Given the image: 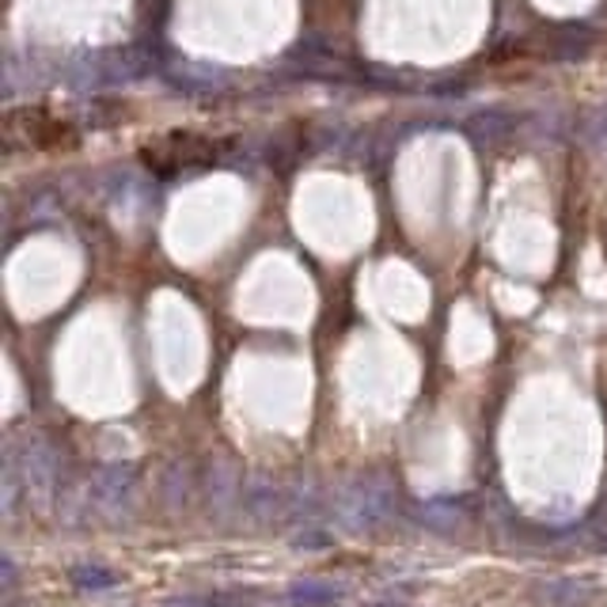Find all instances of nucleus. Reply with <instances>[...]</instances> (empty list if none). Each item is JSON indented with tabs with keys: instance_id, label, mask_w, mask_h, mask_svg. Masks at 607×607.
<instances>
[{
	"instance_id": "1",
	"label": "nucleus",
	"mask_w": 607,
	"mask_h": 607,
	"mask_svg": "<svg viewBox=\"0 0 607 607\" xmlns=\"http://www.w3.org/2000/svg\"><path fill=\"white\" fill-rule=\"evenodd\" d=\"M399 505L395 482H391L383 471H372V475H357L346 482L335 494V516L346 532H372L380 524L391 521Z\"/></svg>"
},
{
	"instance_id": "2",
	"label": "nucleus",
	"mask_w": 607,
	"mask_h": 607,
	"mask_svg": "<svg viewBox=\"0 0 607 607\" xmlns=\"http://www.w3.org/2000/svg\"><path fill=\"white\" fill-rule=\"evenodd\" d=\"M16 463V475L23 486V502L34 513H50L53 497H58V482H61V455L42 433H27L16 449H8Z\"/></svg>"
},
{
	"instance_id": "3",
	"label": "nucleus",
	"mask_w": 607,
	"mask_h": 607,
	"mask_svg": "<svg viewBox=\"0 0 607 607\" xmlns=\"http://www.w3.org/2000/svg\"><path fill=\"white\" fill-rule=\"evenodd\" d=\"M88 513L103 524H130L141 502V475L133 463H103L88 479Z\"/></svg>"
},
{
	"instance_id": "4",
	"label": "nucleus",
	"mask_w": 607,
	"mask_h": 607,
	"mask_svg": "<svg viewBox=\"0 0 607 607\" xmlns=\"http://www.w3.org/2000/svg\"><path fill=\"white\" fill-rule=\"evenodd\" d=\"M239 490H244V471L232 455H213L202 475V502L213 524H228L239 513Z\"/></svg>"
},
{
	"instance_id": "5",
	"label": "nucleus",
	"mask_w": 607,
	"mask_h": 607,
	"mask_svg": "<svg viewBox=\"0 0 607 607\" xmlns=\"http://www.w3.org/2000/svg\"><path fill=\"white\" fill-rule=\"evenodd\" d=\"M239 513L251 524H274L285 516V490L274 482L266 471H251L244 475V490H239Z\"/></svg>"
},
{
	"instance_id": "6",
	"label": "nucleus",
	"mask_w": 607,
	"mask_h": 607,
	"mask_svg": "<svg viewBox=\"0 0 607 607\" xmlns=\"http://www.w3.org/2000/svg\"><path fill=\"white\" fill-rule=\"evenodd\" d=\"M194 486H198V482H194V467H191V460H183V455H172V460L160 467L156 494L167 513H186L194 502Z\"/></svg>"
},
{
	"instance_id": "7",
	"label": "nucleus",
	"mask_w": 607,
	"mask_h": 607,
	"mask_svg": "<svg viewBox=\"0 0 607 607\" xmlns=\"http://www.w3.org/2000/svg\"><path fill=\"white\" fill-rule=\"evenodd\" d=\"M410 516L433 532H455L467 521V505L460 497H425V502L410 505Z\"/></svg>"
},
{
	"instance_id": "8",
	"label": "nucleus",
	"mask_w": 607,
	"mask_h": 607,
	"mask_svg": "<svg viewBox=\"0 0 607 607\" xmlns=\"http://www.w3.org/2000/svg\"><path fill=\"white\" fill-rule=\"evenodd\" d=\"M319 508H323V497H319V486L311 479L300 475L292 486H285V516L281 521H289V524L311 521Z\"/></svg>"
},
{
	"instance_id": "9",
	"label": "nucleus",
	"mask_w": 607,
	"mask_h": 607,
	"mask_svg": "<svg viewBox=\"0 0 607 607\" xmlns=\"http://www.w3.org/2000/svg\"><path fill=\"white\" fill-rule=\"evenodd\" d=\"M338 593H342L338 585L316 582V577H304V582H292V585H289V600H292V604H304V607L330 604V600H338Z\"/></svg>"
},
{
	"instance_id": "10",
	"label": "nucleus",
	"mask_w": 607,
	"mask_h": 607,
	"mask_svg": "<svg viewBox=\"0 0 607 607\" xmlns=\"http://www.w3.org/2000/svg\"><path fill=\"white\" fill-rule=\"evenodd\" d=\"M539 600H547V604H562V607H577V604H585L588 600V593H593V585H585V582H574V577H566V582H547V585H539Z\"/></svg>"
},
{
	"instance_id": "11",
	"label": "nucleus",
	"mask_w": 607,
	"mask_h": 607,
	"mask_svg": "<svg viewBox=\"0 0 607 607\" xmlns=\"http://www.w3.org/2000/svg\"><path fill=\"white\" fill-rule=\"evenodd\" d=\"M73 585L80 593H103V588H114L119 585V574L106 566H92V562H84V566H73Z\"/></svg>"
},
{
	"instance_id": "12",
	"label": "nucleus",
	"mask_w": 607,
	"mask_h": 607,
	"mask_svg": "<svg viewBox=\"0 0 607 607\" xmlns=\"http://www.w3.org/2000/svg\"><path fill=\"white\" fill-rule=\"evenodd\" d=\"M20 497H23V486H20V475H16V463L12 455H4V475H0V513H4V521L16 516Z\"/></svg>"
},
{
	"instance_id": "13",
	"label": "nucleus",
	"mask_w": 607,
	"mask_h": 607,
	"mask_svg": "<svg viewBox=\"0 0 607 607\" xmlns=\"http://www.w3.org/2000/svg\"><path fill=\"white\" fill-rule=\"evenodd\" d=\"M330 543H335L330 535H323V532H308V535H300V539H297V547H300V551H319V547H330Z\"/></svg>"
},
{
	"instance_id": "14",
	"label": "nucleus",
	"mask_w": 607,
	"mask_h": 607,
	"mask_svg": "<svg viewBox=\"0 0 607 607\" xmlns=\"http://www.w3.org/2000/svg\"><path fill=\"white\" fill-rule=\"evenodd\" d=\"M593 535H596V543H600V547H607V502L600 508V516L593 521Z\"/></svg>"
},
{
	"instance_id": "15",
	"label": "nucleus",
	"mask_w": 607,
	"mask_h": 607,
	"mask_svg": "<svg viewBox=\"0 0 607 607\" xmlns=\"http://www.w3.org/2000/svg\"><path fill=\"white\" fill-rule=\"evenodd\" d=\"M0 569H4V593H12V585H16V562L4 558V562H0Z\"/></svg>"
}]
</instances>
